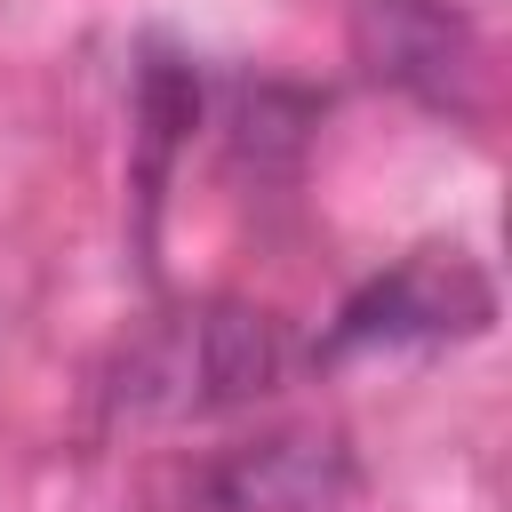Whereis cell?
Returning a JSON list of instances; mask_svg holds the SVG:
<instances>
[{"instance_id": "1", "label": "cell", "mask_w": 512, "mask_h": 512, "mask_svg": "<svg viewBox=\"0 0 512 512\" xmlns=\"http://www.w3.org/2000/svg\"><path fill=\"white\" fill-rule=\"evenodd\" d=\"M296 336L280 312L240 296H200L160 320H144L112 368H104V416L112 424H200L272 400L296 376Z\"/></svg>"}, {"instance_id": "2", "label": "cell", "mask_w": 512, "mask_h": 512, "mask_svg": "<svg viewBox=\"0 0 512 512\" xmlns=\"http://www.w3.org/2000/svg\"><path fill=\"white\" fill-rule=\"evenodd\" d=\"M496 320V288L464 248H408L376 280H360L336 320L320 328L312 360H352V352H400V344H456Z\"/></svg>"}, {"instance_id": "3", "label": "cell", "mask_w": 512, "mask_h": 512, "mask_svg": "<svg viewBox=\"0 0 512 512\" xmlns=\"http://www.w3.org/2000/svg\"><path fill=\"white\" fill-rule=\"evenodd\" d=\"M360 488L344 424H264L176 472V512H336Z\"/></svg>"}, {"instance_id": "4", "label": "cell", "mask_w": 512, "mask_h": 512, "mask_svg": "<svg viewBox=\"0 0 512 512\" xmlns=\"http://www.w3.org/2000/svg\"><path fill=\"white\" fill-rule=\"evenodd\" d=\"M352 56L368 80L416 96L424 112H472L480 40L456 0H352Z\"/></svg>"}, {"instance_id": "5", "label": "cell", "mask_w": 512, "mask_h": 512, "mask_svg": "<svg viewBox=\"0 0 512 512\" xmlns=\"http://www.w3.org/2000/svg\"><path fill=\"white\" fill-rule=\"evenodd\" d=\"M200 128V72L184 56H152L136 72V144H144V200H160V176L176 144Z\"/></svg>"}]
</instances>
